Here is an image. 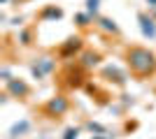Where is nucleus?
Wrapping results in <instances>:
<instances>
[{"instance_id":"1","label":"nucleus","mask_w":156,"mask_h":139,"mask_svg":"<svg viewBox=\"0 0 156 139\" xmlns=\"http://www.w3.org/2000/svg\"><path fill=\"white\" fill-rule=\"evenodd\" d=\"M126 63L137 77H149L156 72V56L144 46H130L126 51Z\"/></svg>"},{"instance_id":"2","label":"nucleus","mask_w":156,"mask_h":139,"mask_svg":"<svg viewBox=\"0 0 156 139\" xmlns=\"http://www.w3.org/2000/svg\"><path fill=\"white\" fill-rule=\"evenodd\" d=\"M68 107H70V104H68V100L58 95V98H54L51 102L44 107V111L49 114V116H63V114L68 111Z\"/></svg>"},{"instance_id":"3","label":"nucleus","mask_w":156,"mask_h":139,"mask_svg":"<svg viewBox=\"0 0 156 139\" xmlns=\"http://www.w3.org/2000/svg\"><path fill=\"white\" fill-rule=\"evenodd\" d=\"M137 21H140V28H142L144 37H156V23L151 16L147 14H137Z\"/></svg>"},{"instance_id":"4","label":"nucleus","mask_w":156,"mask_h":139,"mask_svg":"<svg viewBox=\"0 0 156 139\" xmlns=\"http://www.w3.org/2000/svg\"><path fill=\"white\" fill-rule=\"evenodd\" d=\"M54 70V60L51 58H40L37 60V65H33V74H35V77H44L47 72H51Z\"/></svg>"},{"instance_id":"5","label":"nucleus","mask_w":156,"mask_h":139,"mask_svg":"<svg viewBox=\"0 0 156 139\" xmlns=\"http://www.w3.org/2000/svg\"><path fill=\"white\" fill-rule=\"evenodd\" d=\"M7 91L14 93V95H19V98L28 95V86L23 84V81H16V79H9V81H7Z\"/></svg>"},{"instance_id":"6","label":"nucleus","mask_w":156,"mask_h":139,"mask_svg":"<svg viewBox=\"0 0 156 139\" xmlns=\"http://www.w3.org/2000/svg\"><path fill=\"white\" fill-rule=\"evenodd\" d=\"M79 46H82V40L79 37H72V40H68V44H63V56H70V53H75V51H79Z\"/></svg>"},{"instance_id":"7","label":"nucleus","mask_w":156,"mask_h":139,"mask_svg":"<svg viewBox=\"0 0 156 139\" xmlns=\"http://www.w3.org/2000/svg\"><path fill=\"white\" fill-rule=\"evenodd\" d=\"M98 63H100V56H98V53H84V56H82V67H93V65H98Z\"/></svg>"},{"instance_id":"8","label":"nucleus","mask_w":156,"mask_h":139,"mask_svg":"<svg viewBox=\"0 0 156 139\" xmlns=\"http://www.w3.org/2000/svg\"><path fill=\"white\" fill-rule=\"evenodd\" d=\"M61 16H63V12H61L58 7H51V9L42 12V19H61Z\"/></svg>"},{"instance_id":"9","label":"nucleus","mask_w":156,"mask_h":139,"mask_svg":"<svg viewBox=\"0 0 156 139\" xmlns=\"http://www.w3.org/2000/svg\"><path fill=\"white\" fill-rule=\"evenodd\" d=\"M26 130H28V123H26V121H23V123H16V125L12 127V137H19V134L26 132Z\"/></svg>"},{"instance_id":"10","label":"nucleus","mask_w":156,"mask_h":139,"mask_svg":"<svg viewBox=\"0 0 156 139\" xmlns=\"http://www.w3.org/2000/svg\"><path fill=\"white\" fill-rule=\"evenodd\" d=\"M100 26L105 28V30H112V33H117L119 28L114 26V21H110V19H100Z\"/></svg>"},{"instance_id":"11","label":"nucleus","mask_w":156,"mask_h":139,"mask_svg":"<svg viewBox=\"0 0 156 139\" xmlns=\"http://www.w3.org/2000/svg\"><path fill=\"white\" fill-rule=\"evenodd\" d=\"M77 134H79V130H77V127H70V130L65 132V139H77Z\"/></svg>"},{"instance_id":"12","label":"nucleus","mask_w":156,"mask_h":139,"mask_svg":"<svg viewBox=\"0 0 156 139\" xmlns=\"http://www.w3.org/2000/svg\"><path fill=\"white\" fill-rule=\"evenodd\" d=\"M86 7H89V12H91V14H96V9H98V0H89V5H86Z\"/></svg>"},{"instance_id":"13","label":"nucleus","mask_w":156,"mask_h":139,"mask_svg":"<svg viewBox=\"0 0 156 139\" xmlns=\"http://www.w3.org/2000/svg\"><path fill=\"white\" fill-rule=\"evenodd\" d=\"M89 130H91V132H105V130L98 125V123H91V125H89Z\"/></svg>"},{"instance_id":"14","label":"nucleus","mask_w":156,"mask_h":139,"mask_svg":"<svg viewBox=\"0 0 156 139\" xmlns=\"http://www.w3.org/2000/svg\"><path fill=\"white\" fill-rule=\"evenodd\" d=\"M28 40H30V35L23 30V33H21V44H28Z\"/></svg>"},{"instance_id":"15","label":"nucleus","mask_w":156,"mask_h":139,"mask_svg":"<svg viewBox=\"0 0 156 139\" xmlns=\"http://www.w3.org/2000/svg\"><path fill=\"white\" fill-rule=\"evenodd\" d=\"M77 21H79V26H86V21H89V16H84V14H82V16H77Z\"/></svg>"},{"instance_id":"16","label":"nucleus","mask_w":156,"mask_h":139,"mask_svg":"<svg viewBox=\"0 0 156 139\" xmlns=\"http://www.w3.org/2000/svg\"><path fill=\"white\" fill-rule=\"evenodd\" d=\"M147 2H149V7H151V12H154V9H156V0H147Z\"/></svg>"},{"instance_id":"17","label":"nucleus","mask_w":156,"mask_h":139,"mask_svg":"<svg viewBox=\"0 0 156 139\" xmlns=\"http://www.w3.org/2000/svg\"><path fill=\"white\" fill-rule=\"evenodd\" d=\"M154 16H156V9H154Z\"/></svg>"}]
</instances>
